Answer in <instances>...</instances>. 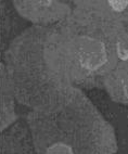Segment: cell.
I'll return each mask as SVG.
<instances>
[{
	"label": "cell",
	"mask_w": 128,
	"mask_h": 154,
	"mask_svg": "<svg viewBox=\"0 0 128 154\" xmlns=\"http://www.w3.org/2000/svg\"><path fill=\"white\" fill-rule=\"evenodd\" d=\"M79 62L87 69H98L106 62L108 55L103 42L91 37H83L78 47Z\"/></svg>",
	"instance_id": "1"
},
{
	"label": "cell",
	"mask_w": 128,
	"mask_h": 154,
	"mask_svg": "<svg viewBox=\"0 0 128 154\" xmlns=\"http://www.w3.org/2000/svg\"><path fill=\"white\" fill-rule=\"evenodd\" d=\"M46 154H74L73 149L63 142H57L48 148Z\"/></svg>",
	"instance_id": "2"
},
{
	"label": "cell",
	"mask_w": 128,
	"mask_h": 154,
	"mask_svg": "<svg viewBox=\"0 0 128 154\" xmlns=\"http://www.w3.org/2000/svg\"><path fill=\"white\" fill-rule=\"evenodd\" d=\"M117 54L122 60H128V38L117 42Z\"/></svg>",
	"instance_id": "3"
},
{
	"label": "cell",
	"mask_w": 128,
	"mask_h": 154,
	"mask_svg": "<svg viewBox=\"0 0 128 154\" xmlns=\"http://www.w3.org/2000/svg\"><path fill=\"white\" fill-rule=\"evenodd\" d=\"M109 6L111 7V9L114 10V11L122 12L128 7V1L127 0H120V1L112 0V1H109Z\"/></svg>",
	"instance_id": "4"
}]
</instances>
